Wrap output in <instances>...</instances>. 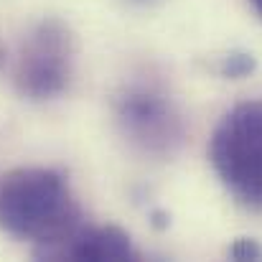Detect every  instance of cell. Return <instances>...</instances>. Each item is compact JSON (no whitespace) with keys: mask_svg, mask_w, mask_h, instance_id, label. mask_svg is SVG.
Returning <instances> with one entry per match:
<instances>
[{"mask_svg":"<svg viewBox=\"0 0 262 262\" xmlns=\"http://www.w3.org/2000/svg\"><path fill=\"white\" fill-rule=\"evenodd\" d=\"M5 59H8V54H5V46H3V41H0V69H3Z\"/></svg>","mask_w":262,"mask_h":262,"instance_id":"obj_8","label":"cell"},{"mask_svg":"<svg viewBox=\"0 0 262 262\" xmlns=\"http://www.w3.org/2000/svg\"><path fill=\"white\" fill-rule=\"evenodd\" d=\"M260 255H262L260 247L255 242H250V239H239L234 245V250H232V257H237V260H255Z\"/></svg>","mask_w":262,"mask_h":262,"instance_id":"obj_7","label":"cell"},{"mask_svg":"<svg viewBox=\"0 0 262 262\" xmlns=\"http://www.w3.org/2000/svg\"><path fill=\"white\" fill-rule=\"evenodd\" d=\"M0 227L15 239L33 242L41 255L82 227V211L59 171L15 168L0 183Z\"/></svg>","mask_w":262,"mask_h":262,"instance_id":"obj_1","label":"cell"},{"mask_svg":"<svg viewBox=\"0 0 262 262\" xmlns=\"http://www.w3.org/2000/svg\"><path fill=\"white\" fill-rule=\"evenodd\" d=\"M209 161L234 201L262 211V99L239 102L219 120Z\"/></svg>","mask_w":262,"mask_h":262,"instance_id":"obj_2","label":"cell"},{"mask_svg":"<svg viewBox=\"0 0 262 262\" xmlns=\"http://www.w3.org/2000/svg\"><path fill=\"white\" fill-rule=\"evenodd\" d=\"M250 69H252V56H247V54H229L222 67V72L227 77H245Z\"/></svg>","mask_w":262,"mask_h":262,"instance_id":"obj_6","label":"cell"},{"mask_svg":"<svg viewBox=\"0 0 262 262\" xmlns=\"http://www.w3.org/2000/svg\"><path fill=\"white\" fill-rule=\"evenodd\" d=\"M74 36L59 18L38 20L20 41L15 56V87L23 97L43 102L59 97L74 74Z\"/></svg>","mask_w":262,"mask_h":262,"instance_id":"obj_3","label":"cell"},{"mask_svg":"<svg viewBox=\"0 0 262 262\" xmlns=\"http://www.w3.org/2000/svg\"><path fill=\"white\" fill-rule=\"evenodd\" d=\"M115 115L122 135L145 156H173L183 143L186 130L178 107L150 84H130L117 97Z\"/></svg>","mask_w":262,"mask_h":262,"instance_id":"obj_4","label":"cell"},{"mask_svg":"<svg viewBox=\"0 0 262 262\" xmlns=\"http://www.w3.org/2000/svg\"><path fill=\"white\" fill-rule=\"evenodd\" d=\"M43 260H138L133 239L117 227H79L64 242L43 250Z\"/></svg>","mask_w":262,"mask_h":262,"instance_id":"obj_5","label":"cell"},{"mask_svg":"<svg viewBox=\"0 0 262 262\" xmlns=\"http://www.w3.org/2000/svg\"><path fill=\"white\" fill-rule=\"evenodd\" d=\"M250 3H252V8L260 13V18H262V0H250Z\"/></svg>","mask_w":262,"mask_h":262,"instance_id":"obj_9","label":"cell"}]
</instances>
